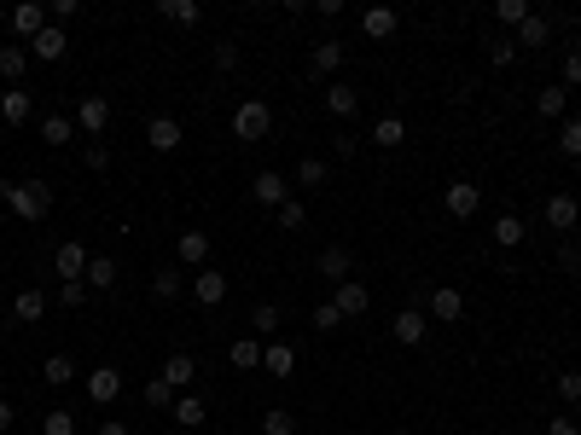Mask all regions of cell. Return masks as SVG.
Instances as JSON below:
<instances>
[{
  "label": "cell",
  "instance_id": "40",
  "mask_svg": "<svg viewBox=\"0 0 581 435\" xmlns=\"http://www.w3.org/2000/svg\"><path fill=\"white\" fill-rule=\"evenodd\" d=\"M331 180V169L320 163V157H303V163H296V186H326Z\"/></svg>",
  "mask_w": 581,
  "mask_h": 435
},
{
  "label": "cell",
  "instance_id": "3",
  "mask_svg": "<svg viewBox=\"0 0 581 435\" xmlns=\"http://www.w3.org/2000/svg\"><path fill=\"white\" fill-rule=\"evenodd\" d=\"M477 204H483V186H471V180H448V192H442V209H448L453 221H471Z\"/></svg>",
  "mask_w": 581,
  "mask_h": 435
},
{
  "label": "cell",
  "instance_id": "28",
  "mask_svg": "<svg viewBox=\"0 0 581 435\" xmlns=\"http://www.w3.org/2000/svg\"><path fill=\"white\" fill-rule=\"evenodd\" d=\"M175 256L187 261V267H204V261H209V239H204V232H180Z\"/></svg>",
  "mask_w": 581,
  "mask_h": 435
},
{
  "label": "cell",
  "instance_id": "27",
  "mask_svg": "<svg viewBox=\"0 0 581 435\" xmlns=\"http://www.w3.org/2000/svg\"><path fill=\"white\" fill-rule=\"evenodd\" d=\"M23 70H30V47H0V76L18 87V82H23Z\"/></svg>",
  "mask_w": 581,
  "mask_h": 435
},
{
  "label": "cell",
  "instance_id": "32",
  "mask_svg": "<svg viewBox=\"0 0 581 435\" xmlns=\"http://www.w3.org/2000/svg\"><path fill=\"white\" fill-rule=\"evenodd\" d=\"M180 291H187V279H180V267H163V273H157V279H152V296H157V302H175Z\"/></svg>",
  "mask_w": 581,
  "mask_h": 435
},
{
  "label": "cell",
  "instance_id": "41",
  "mask_svg": "<svg viewBox=\"0 0 581 435\" xmlns=\"http://www.w3.org/2000/svg\"><path fill=\"white\" fill-rule=\"evenodd\" d=\"M296 430V418L286 413V406H268V413H262V435H291Z\"/></svg>",
  "mask_w": 581,
  "mask_h": 435
},
{
  "label": "cell",
  "instance_id": "37",
  "mask_svg": "<svg viewBox=\"0 0 581 435\" xmlns=\"http://www.w3.org/2000/svg\"><path fill=\"white\" fill-rule=\"evenodd\" d=\"M494 244H500V250H517V244H524V221L500 215V221H494Z\"/></svg>",
  "mask_w": 581,
  "mask_h": 435
},
{
  "label": "cell",
  "instance_id": "20",
  "mask_svg": "<svg viewBox=\"0 0 581 435\" xmlns=\"http://www.w3.org/2000/svg\"><path fill=\"white\" fill-rule=\"evenodd\" d=\"M343 58H349L343 41H314V58H308V65H314V76H331V70H343Z\"/></svg>",
  "mask_w": 581,
  "mask_h": 435
},
{
  "label": "cell",
  "instance_id": "45",
  "mask_svg": "<svg viewBox=\"0 0 581 435\" xmlns=\"http://www.w3.org/2000/svg\"><path fill=\"white\" fill-rule=\"evenodd\" d=\"M82 163H88L93 174H105V169H110V145H105V140H93L88 152H82Z\"/></svg>",
  "mask_w": 581,
  "mask_h": 435
},
{
  "label": "cell",
  "instance_id": "48",
  "mask_svg": "<svg viewBox=\"0 0 581 435\" xmlns=\"http://www.w3.org/2000/svg\"><path fill=\"white\" fill-rule=\"evenodd\" d=\"M314 326H320V331H338V326H343L338 302H320V308H314Z\"/></svg>",
  "mask_w": 581,
  "mask_h": 435
},
{
  "label": "cell",
  "instance_id": "15",
  "mask_svg": "<svg viewBox=\"0 0 581 435\" xmlns=\"http://www.w3.org/2000/svg\"><path fill=\"white\" fill-rule=\"evenodd\" d=\"M465 314V296L453 291V284H442V291H430V319H442V326H453V319Z\"/></svg>",
  "mask_w": 581,
  "mask_h": 435
},
{
  "label": "cell",
  "instance_id": "22",
  "mask_svg": "<svg viewBox=\"0 0 581 435\" xmlns=\"http://www.w3.org/2000/svg\"><path fill=\"white\" fill-rule=\"evenodd\" d=\"M326 110H331V117H355V110H361V93H355V87H343V82H331L326 87Z\"/></svg>",
  "mask_w": 581,
  "mask_h": 435
},
{
  "label": "cell",
  "instance_id": "6",
  "mask_svg": "<svg viewBox=\"0 0 581 435\" xmlns=\"http://www.w3.org/2000/svg\"><path fill=\"white\" fill-rule=\"evenodd\" d=\"M53 23V12L35 6V0H23V6H12V35H23V41H35V35Z\"/></svg>",
  "mask_w": 581,
  "mask_h": 435
},
{
  "label": "cell",
  "instance_id": "44",
  "mask_svg": "<svg viewBox=\"0 0 581 435\" xmlns=\"http://www.w3.org/2000/svg\"><path fill=\"white\" fill-rule=\"evenodd\" d=\"M494 18H500V23H512V30H517V23L529 18V0H500V6H494Z\"/></svg>",
  "mask_w": 581,
  "mask_h": 435
},
{
  "label": "cell",
  "instance_id": "29",
  "mask_svg": "<svg viewBox=\"0 0 581 435\" xmlns=\"http://www.w3.org/2000/svg\"><path fill=\"white\" fill-rule=\"evenodd\" d=\"M535 110H541V117H564V110H570V87H541V93H535Z\"/></svg>",
  "mask_w": 581,
  "mask_h": 435
},
{
  "label": "cell",
  "instance_id": "46",
  "mask_svg": "<svg viewBox=\"0 0 581 435\" xmlns=\"http://www.w3.org/2000/svg\"><path fill=\"white\" fill-rule=\"evenodd\" d=\"M512 58H517V41H506V35H500V41H489V65H512Z\"/></svg>",
  "mask_w": 581,
  "mask_h": 435
},
{
  "label": "cell",
  "instance_id": "58",
  "mask_svg": "<svg viewBox=\"0 0 581 435\" xmlns=\"http://www.w3.org/2000/svg\"><path fill=\"white\" fill-rule=\"evenodd\" d=\"M0 302H6V291H0Z\"/></svg>",
  "mask_w": 581,
  "mask_h": 435
},
{
  "label": "cell",
  "instance_id": "33",
  "mask_svg": "<svg viewBox=\"0 0 581 435\" xmlns=\"http://www.w3.org/2000/svg\"><path fill=\"white\" fill-rule=\"evenodd\" d=\"M157 12H163L169 23H187V30H192L198 18H204V6H198V0H163V6H157Z\"/></svg>",
  "mask_w": 581,
  "mask_h": 435
},
{
  "label": "cell",
  "instance_id": "57",
  "mask_svg": "<svg viewBox=\"0 0 581 435\" xmlns=\"http://www.w3.org/2000/svg\"><path fill=\"white\" fill-rule=\"evenodd\" d=\"M384 435H407V430H384Z\"/></svg>",
  "mask_w": 581,
  "mask_h": 435
},
{
  "label": "cell",
  "instance_id": "36",
  "mask_svg": "<svg viewBox=\"0 0 581 435\" xmlns=\"http://www.w3.org/2000/svg\"><path fill=\"white\" fill-rule=\"evenodd\" d=\"M175 401H180V395L169 389L163 378H152V383H145V406H152V413H175Z\"/></svg>",
  "mask_w": 581,
  "mask_h": 435
},
{
  "label": "cell",
  "instance_id": "11",
  "mask_svg": "<svg viewBox=\"0 0 581 435\" xmlns=\"http://www.w3.org/2000/svg\"><path fill=\"white\" fill-rule=\"evenodd\" d=\"M163 383H169V389H175V395H180V389H192V383H198V360L187 354V348L163 360Z\"/></svg>",
  "mask_w": 581,
  "mask_h": 435
},
{
  "label": "cell",
  "instance_id": "10",
  "mask_svg": "<svg viewBox=\"0 0 581 435\" xmlns=\"http://www.w3.org/2000/svg\"><path fill=\"white\" fill-rule=\"evenodd\" d=\"M366 308H373V291H366L361 279H343V284H338V314H343V319H361Z\"/></svg>",
  "mask_w": 581,
  "mask_h": 435
},
{
  "label": "cell",
  "instance_id": "51",
  "mask_svg": "<svg viewBox=\"0 0 581 435\" xmlns=\"http://www.w3.org/2000/svg\"><path fill=\"white\" fill-rule=\"evenodd\" d=\"M564 87H581V47L564 53Z\"/></svg>",
  "mask_w": 581,
  "mask_h": 435
},
{
  "label": "cell",
  "instance_id": "30",
  "mask_svg": "<svg viewBox=\"0 0 581 435\" xmlns=\"http://www.w3.org/2000/svg\"><path fill=\"white\" fill-rule=\"evenodd\" d=\"M41 378L53 383V389H65V383H76V360H70V354H47Z\"/></svg>",
  "mask_w": 581,
  "mask_h": 435
},
{
  "label": "cell",
  "instance_id": "18",
  "mask_svg": "<svg viewBox=\"0 0 581 435\" xmlns=\"http://www.w3.org/2000/svg\"><path fill=\"white\" fill-rule=\"evenodd\" d=\"M145 140H152V152H175L180 145V122L175 117H152L145 122Z\"/></svg>",
  "mask_w": 581,
  "mask_h": 435
},
{
  "label": "cell",
  "instance_id": "34",
  "mask_svg": "<svg viewBox=\"0 0 581 435\" xmlns=\"http://www.w3.org/2000/svg\"><path fill=\"white\" fill-rule=\"evenodd\" d=\"M70 134H76V122H70V117H58V110H53V117H41V140L47 145H70Z\"/></svg>",
  "mask_w": 581,
  "mask_h": 435
},
{
  "label": "cell",
  "instance_id": "35",
  "mask_svg": "<svg viewBox=\"0 0 581 435\" xmlns=\"http://www.w3.org/2000/svg\"><path fill=\"white\" fill-rule=\"evenodd\" d=\"M373 140L390 152V145H401V140H407V122H401V117H378V122H373Z\"/></svg>",
  "mask_w": 581,
  "mask_h": 435
},
{
  "label": "cell",
  "instance_id": "31",
  "mask_svg": "<svg viewBox=\"0 0 581 435\" xmlns=\"http://www.w3.org/2000/svg\"><path fill=\"white\" fill-rule=\"evenodd\" d=\"M82 284H88V291H110V284H117V261H110V256H93Z\"/></svg>",
  "mask_w": 581,
  "mask_h": 435
},
{
  "label": "cell",
  "instance_id": "53",
  "mask_svg": "<svg viewBox=\"0 0 581 435\" xmlns=\"http://www.w3.org/2000/svg\"><path fill=\"white\" fill-rule=\"evenodd\" d=\"M76 12H82L76 0H53V23H58V30H65V18H76Z\"/></svg>",
  "mask_w": 581,
  "mask_h": 435
},
{
  "label": "cell",
  "instance_id": "50",
  "mask_svg": "<svg viewBox=\"0 0 581 435\" xmlns=\"http://www.w3.org/2000/svg\"><path fill=\"white\" fill-rule=\"evenodd\" d=\"M559 395L564 401H581V371H559Z\"/></svg>",
  "mask_w": 581,
  "mask_h": 435
},
{
  "label": "cell",
  "instance_id": "4",
  "mask_svg": "<svg viewBox=\"0 0 581 435\" xmlns=\"http://www.w3.org/2000/svg\"><path fill=\"white\" fill-rule=\"evenodd\" d=\"M541 215H547L552 232H576V221H581V197H576V192H552Z\"/></svg>",
  "mask_w": 581,
  "mask_h": 435
},
{
  "label": "cell",
  "instance_id": "21",
  "mask_svg": "<svg viewBox=\"0 0 581 435\" xmlns=\"http://www.w3.org/2000/svg\"><path fill=\"white\" fill-rule=\"evenodd\" d=\"M262 366H268V378H291V366H296V348L274 337V343L262 348Z\"/></svg>",
  "mask_w": 581,
  "mask_h": 435
},
{
  "label": "cell",
  "instance_id": "23",
  "mask_svg": "<svg viewBox=\"0 0 581 435\" xmlns=\"http://www.w3.org/2000/svg\"><path fill=\"white\" fill-rule=\"evenodd\" d=\"M349 267H355V261H349V250H343V244H326V250H320V273H326L331 284L349 279Z\"/></svg>",
  "mask_w": 581,
  "mask_h": 435
},
{
  "label": "cell",
  "instance_id": "26",
  "mask_svg": "<svg viewBox=\"0 0 581 435\" xmlns=\"http://www.w3.org/2000/svg\"><path fill=\"white\" fill-rule=\"evenodd\" d=\"M251 337H262V343L279 337V302H262V308L251 314Z\"/></svg>",
  "mask_w": 581,
  "mask_h": 435
},
{
  "label": "cell",
  "instance_id": "25",
  "mask_svg": "<svg viewBox=\"0 0 581 435\" xmlns=\"http://www.w3.org/2000/svg\"><path fill=\"white\" fill-rule=\"evenodd\" d=\"M547 35H552V23L541 18V12H529V18L517 23V35H512V41H517V47H547Z\"/></svg>",
  "mask_w": 581,
  "mask_h": 435
},
{
  "label": "cell",
  "instance_id": "9",
  "mask_svg": "<svg viewBox=\"0 0 581 435\" xmlns=\"http://www.w3.org/2000/svg\"><path fill=\"white\" fill-rule=\"evenodd\" d=\"M65 53H70V35L58 30V23H47V30H41V35H35V41H30V58H47V65H58V58H65Z\"/></svg>",
  "mask_w": 581,
  "mask_h": 435
},
{
  "label": "cell",
  "instance_id": "43",
  "mask_svg": "<svg viewBox=\"0 0 581 435\" xmlns=\"http://www.w3.org/2000/svg\"><path fill=\"white\" fill-rule=\"evenodd\" d=\"M41 435H76V418H70L65 406H58V413H47V418H41Z\"/></svg>",
  "mask_w": 581,
  "mask_h": 435
},
{
  "label": "cell",
  "instance_id": "54",
  "mask_svg": "<svg viewBox=\"0 0 581 435\" xmlns=\"http://www.w3.org/2000/svg\"><path fill=\"white\" fill-rule=\"evenodd\" d=\"M547 435H581V424H576V418H552Z\"/></svg>",
  "mask_w": 581,
  "mask_h": 435
},
{
  "label": "cell",
  "instance_id": "24",
  "mask_svg": "<svg viewBox=\"0 0 581 435\" xmlns=\"http://www.w3.org/2000/svg\"><path fill=\"white\" fill-rule=\"evenodd\" d=\"M262 337H239V343H233L227 348V360H233V366H239V371H256V366H262Z\"/></svg>",
  "mask_w": 581,
  "mask_h": 435
},
{
  "label": "cell",
  "instance_id": "8",
  "mask_svg": "<svg viewBox=\"0 0 581 435\" xmlns=\"http://www.w3.org/2000/svg\"><path fill=\"white\" fill-rule=\"evenodd\" d=\"M425 337H430V314H425V308H401V314H395V343L413 348Z\"/></svg>",
  "mask_w": 581,
  "mask_h": 435
},
{
  "label": "cell",
  "instance_id": "47",
  "mask_svg": "<svg viewBox=\"0 0 581 435\" xmlns=\"http://www.w3.org/2000/svg\"><path fill=\"white\" fill-rule=\"evenodd\" d=\"M58 302H65V308H82V302H88V284H82V279L58 284Z\"/></svg>",
  "mask_w": 581,
  "mask_h": 435
},
{
  "label": "cell",
  "instance_id": "52",
  "mask_svg": "<svg viewBox=\"0 0 581 435\" xmlns=\"http://www.w3.org/2000/svg\"><path fill=\"white\" fill-rule=\"evenodd\" d=\"M559 267L570 273V279H576V273H581V250H576V244H564V250H559Z\"/></svg>",
  "mask_w": 581,
  "mask_h": 435
},
{
  "label": "cell",
  "instance_id": "7",
  "mask_svg": "<svg viewBox=\"0 0 581 435\" xmlns=\"http://www.w3.org/2000/svg\"><path fill=\"white\" fill-rule=\"evenodd\" d=\"M105 122H110V99H105V93H88V99L76 105V128H82V134H105Z\"/></svg>",
  "mask_w": 581,
  "mask_h": 435
},
{
  "label": "cell",
  "instance_id": "17",
  "mask_svg": "<svg viewBox=\"0 0 581 435\" xmlns=\"http://www.w3.org/2000/svg\"><path fill=\"white\" fill-rule=\"evenodd\" d=\"M53 261H58V279L70 284V279H88V261H93V256L82 250V244H58V256H53Z\"/></svg>",
  "mask_w": 581,
  "mask_h": 435
},
{
  "label": "cell",
  "instance_id": "14",
  "mask_svg": "<svg viewBox=\"0 0 581 435\" xmlns=\"http://www.w3.org/2000/svg\"><path fill=\"white\" fill-rule=\"evenodd\" d=\"M192 291H198V302H204V308H221V302H227V273L198 267V284H192Z\"/></svg>",
  "mask_w": 581,
  "mask_h": 435
},
{
  "label": "cell",
  "instance_id": "56",
  "mask_svg": "<svg viewBox=\"0 0 581 435\" xmlns=\"http://www.w3.org/2000/svg\"><path fill=\"white\" fill-rule=\"evenodd\" d=\"M6 430H12V406L0 401V435H6Z\"/></svg>",
  "mask_w": 581,
  "mask_h": 435
},
{
  "label": "cell",
  "instance_id": "55",
  "mask_svg": "<svg viewBox=\"0 0 581 435\" xmlns=\"http://www.w3.org/2000/svg\"><path fill=\"white\" fill-rule=\"evenodd\" d=\"M99 435H128V424H122V418H105V424H99Z\"/></svg>",
  "mask_w": 581,
  "mask_h": 435
},
{
  "label": "cell",
  "instance_id": "1",
  "mask_svg": "<svg viewBox=\"0 0 581 435\" xmlns=\"http://www.w3.org/2000/svg\"><path fill=\"white\" fill-rule=\"evenodd\" d=\"M0 204H6L18 221H41L47 209H53V186H47V180H18V186H12L6 180V186H0Z\"/></svg>",
  "mask_w": 581,
  "mask_h": 435
},
{
  "label": "cell",
  "instance_id": "16",
  "mask_svg": "<svg viewBox=\"0 0 581 435\" xmlns=\"http://www.w3.org/2000/svg\"><path fill=\"white\" fill-rule=\"evenodd\" d=\"M30 117H35V99L23 93V87H6V93H0V122L18 128V122H30Z\"/></svg>",
  "mask_w": 581,
  "mask_h": 435
},
{
  "label": "cell",
  "instance_id": "38",
  "mask_svg": "<svg viewBox=\"0 0 581 435\" xmlns=\"http://www.w3.org/2000/svg\"><path fill=\"white\" fill-rule=\"evenodd\" d=\"M175 424L180 430H198V424H204V401H198V395H180V401H175Z\"/></svg>",
  "mask_w": 581,
  "mask_h": 435
},
{
  "label": "cell",
  "instance_id": "5",
  "mask_svg": "<svg viewBox=\"0 0 581 435\" xmlns=\"http://www.w3.org/2000/svg\"><path fill=\"white\" fill-rule=\"evenodd\" d=\"M251 197H256V204H268V209H279V204H291V180L279 169H262L251 180Z\"/></svg>",
  "mask_w": 581,
  "mask_h": 435
},
{
  "label": "cell",
  "instance_id": "39",
  "mask_svg": "<svg viewBox=\"0 0 581 435\" xmlns=\"http://www.w3.org/2000/svg\"><path fill=\"white\" fill-rule=\"evenodd\" d=\"M559 152L570 157V163L581 157V117H564V128H559Z\"/></svg>",
  "mask_w": 581,
  "mask_h": 435
},
{
  "label": "cell",
  "instance_id": "49",
  "mask_svg": "<svg viewBox=\"0 0 581 435\" xmlns=\"http://www.w3.org/2000/svg\"><path fill=\"white\" fill-rule=\"evenodd\" d=\"M216 70H239V41H216Z\"/></svg>",
  "mask_w": 581,
  "mask_h": 435
},
{
  "label": "cell",
  "instance_id": "42",
  "mask_svg": "<svg viewBox=\"0 0 581 435\" xmlns=\"http://www.w3.org/2000/svg\"><path fill=\"white\" fill-rule=\"evenodd\" d=\"M274 221H279V227H286V232H296V227H303V221H308V209H303V204H296V197H291V204H279V209H274Z\"/></svg>",
  "mask_w": 581,
  "mask_h": 435
},
{
  "label": "cell",
  "instance_id": "2",
  "mask_svg": "<svg viewBox=\"0 0 581 435\" xmlns=\"http://www.w3.org/2000/svg\"><path fill=\"white\" fill-rule=\"evenodd\" d=\"M268 128H274V110H268L262 99H244V105L233 110V134H239L244 145H251V140H268Z\"/></svg>",
  "mask_w": 581,
  "mask_h": 435
},
{
  "label": "cell",
  "instance_id": "12",
  "mask_svg": "<svg viewBox=\"0 0 581 435\" xmlns=\"http://www.w3.org/2000/svg\"><path fill=\"white\" fill-rule=\"evenodd\" d=\"M117 395H122V371H117V366H99V371H88V401L110 406Z\"/></svg>",
  "mask_w": 581,
  "mask_h": 435
},
{
  "label": "cell",
  "instance_id": "19",
  "mask_svg": "<svg viewBox=\"0 0 581 435\" xmlns=\"http://www.w3.org/2000/svg\"><path fill=\"white\" fill-rule=\"evenodd\" d=\"M12 314H18V326H35V319L47 314V291H35V284H30V291H18V296H12Z\"/></svg>",
  "mask_w": 581,
  "mask_h": 435
},
{
  "label": "cell",
  "instance_id": "13",
  "mask_svg": "<svg viewBox=\"0 0 581 435\" xmlns=\"http://www.w3.org/2000/svg\"><path fill=\"white\" fill-rule=\"evenodd\" d=\"M361 30L373 35V41H390V35L401 30V18H395V6H366L361 12Z\"/></svg>",
  "mask_w": 581,
  "mask_h": 435
}]
</instances>
